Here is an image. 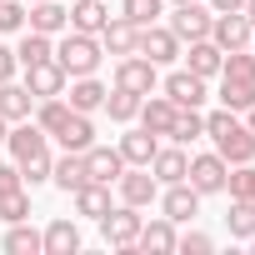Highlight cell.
<instances>
[{
	"label": "cell",
	"instance_id": "d590c367",
	"mask_svg": "<svg viewBox=\"0 0 255 255\" xmlns=\"http://www.w3.org/2000/svg\"><path fill=\"white\" fill-rule=\"evenodd\" d=\"M5 250H10V255H40V235H35L25 220H15L10 235H5Z\"/></svg>",
	"mask_w": 255,
	"mask_h": 255
},
{
	"label": "cell",
	"instance_id": "836d02e7",
	"mask_svg": "<svg viewBox=\"0 0 255 255\" xmlns=\"http://www.w3.org/2000/svg\"><path fill=\"white\" fill-rule=\"evenodd\" d=\"M195 135H205V115L200 110H175V120H170V140H195Z\"/></svg>",
	"mask_w": 255,
	"mask_h": 255
},
{
	"label": "cell",
	"instance_id": "d4e9b609",
	"mask_svg": "<svg viewBox=\"0 0 255 255\" xmlns=\"http://www.w3.org/2000/svg\"><path fill=\"white\" fill-rule=\"evenodd\" d=\"M185 165H190V160H185V150H175V145L150 155V175H155L160 185H175V180H185Z\"/></svg>",
	"mask_w": 255,
	"mask_h": 255
},
{
	"label": "cell",
	"instance_id": "d6a6232c",
	"mask_svg": "<svg viewBox=\"0 0 255 255\" xmlns=\"http://www.w3.org/2000/svg\"><path fill=\"white\" fill-rule=\"evenodd\" d=\"M50 55H55V45H50V35H40V30H30V35L20 40V50H15L20 65H40V60H50Z\"/></svg>",
	"mask_w": 255,
	"mask_h": 255
},
{
	"label": "cell",
	"instance_id": "277c9868",
	"mask_svg": "<svg viewBox=\"0 0 255 255\" xmlns=\"http://www.w3.org/2000/svg\"><path fill=\"white\" fill-rule=\"evenodd\" d=\"M100 235H105V245H115V250H135V235H140L135 205H110V210L100 215Z\"/></svg>",
	"mask_w": 255,
	"mask_h": 255
},
{
	"label": "cell",
	"instance_id": "52a82bcc",
	"mask_svg": "<svg viewBox=\"0 0 255 255\" xmlns=\"http://www.w3.org/2000/svg\"><path fill=\"white\" fill-rule=\"evenodd\" d=\"M155 195H160V180L150 175V165H130V170H120V200H125V205H135V210H140V205H150Z\"/></svg>",
	"mask_w": 255,
	"mask_h": 255
},
{
	"label": "cell",
	"instance_id": "1f68e13d",
	"mask_svg": "<svg viewBox=\"0 0 255 255\" xmlns=\"http://www.w3.org/2000/svg\"><path fill=\"white\" fill-rule=\"evenodd\" d=\"M220 75L225 80H255V50H225V60H220Z\"/></svg>",
	"mask_w": 255,
	"mask_h": 255
},
{
	"label": "cell",
	"instance_id": "9a60e30c",
	"mask_svg": "<svg viewBox=\"0 0 255 255\" xmlns=\"http://www.w3.org/2000/svg\"><path fill=\"white\" fill-rule=\"evenodd\" d=\"M135 45H140V25H130V20H105V30H100V50H110V55H135Z\"/></svg>",
	"mask_w": 255,
	"mask_h": 255
},
{
	"label": "cell",
	"instance_id": "7bdbcfd3",
	"mask_svg": "<svg viewBox=\"0 0 255 255\" xmlns=\"http://www.w3.org/2000/svg\"><path fill=\"white\" fill-rule=\"evenodd\" d=\"M15 50H5V45H0V80H15Z\"/></svg>",
	"mask_w": 255,
	"mask_h": 255
},
{
	"label": "cell",
	"instance_id": "603a6c76",
	"mask_svg": "<svg viewBox=\"0 0 255 255\" xmlns=\"http://www.w3.org/2000/svg\"><path fill=\"white\" fill-rule=\"evenodd\" d=\"M135 245L140 250H155V255H170L175 250V220H150V225H140V235H135Z\"/></svg>",
	"mask_w": 255,
	"mask_h": 255
},
{
	"label": "cell",
	"instance_id": "4dcf8cb0",
	"mask_svg": "<svg viewBox=\"0 0 255 255\" xmlns=\"http://www.w3.org/2000/svg\"><path fill=\"white\" fill-rule=\"evenodd\" d=\"M220 105L225 110H250L255 105V80H220Z\"/></svg>",
	"mask_w": 255,
	"mask_h": 255
},
{
	"label": "cell",
	"instance_id": "2e32d148",
	"mask_svg": "<svg viewBox=\"0 0 255 255\" xmlns=\"http://www.w3.org/2000/svg\"><path fill=\"white\" fill-rule=\"evenodd\" d=\"M25 15H30V30H40V35H60V30H70V10L60 5V0H35Z\"/></svg>",
	"mask_w": 255,
	"mask_h": 255
},
{
	"label": "cell",
	"instance_id": "ab89813d",
	"mask_svg": "<svg viewBox=\"0 0 255 255\" xmlns=\"http://www.w3.org/2000/svg\"><path fill=\"white\" fill-rule=\"evenodd\" d=\"M20 25H25V5L20 0H0V35H10Z\"/></svg>",
	"mask_w": 255,
	"mask_h": 255
},
{
	"label": "cell",
	"instance_id": "5b68a950",
	"mask_svg": "<svg viewBox=\"0 0 255 255\" xmlns=\"http://www.w3.org/2000/svg\"><path fill=\"white\" fill-rule=\"evenodd\" d=\"M135 55H145L150 65H170V60L180 55V40H175L170 25H140V45H135Z\"/></svg>",
	"mask_w": 255,
	"mask_h": 255
},
{
	"label": "cell",
	"instance_id": "b9f144b4",
	"mask_svg": "<svg viewBox=\"0 0 255 255\" xmlns=\"http://www.w3.org/2000/svg\"><path fill=\"white\" fill-rule=\"evenodd\" d=\"M20 165H0V195H5V190H20Z\"/></svg>",
	"mask_w": 255,
	"mask_h": 255
},
{
	"label": "cell",
	"instance_id": "7dc6e473",
	"mask_svg": "<svg viewBox=\"0 0 255 255\" xmlns=\"http://www.w3.org/2000/svg\"><path fill=\"white\" fill-rule=\"evenodd\" d=\"M250 130H255V105H250Z\"/></svg>",
	"mask_w": 255,
	"mask_h": 255
},
{
	"label": "cell",
	"instance_id": "ba28073f",
	"mask_svg": "<svg viewBox=\"0 0 255 255\" xmlns=\"http://www.w3.org/2000/svg\"><path fill=\"white\" fill-rule=\"evenodd\" d=\"M65 70L55 65V55L50 60H40V65H25V90L35 95V100H50V95H65Z\"/></svg>",
	"mask_w": 255,
	"mask_h": 255
},
{
	"label": "cell",
	"instance_id": "484cf974",
	"mask_svg": "<svg viewBox=\"0 0 255 255\" xmlns=\"http://www.w3.org/2000/svg\"><path fill=\"white\" fill-rule=\"evenodd\" d=\"M110 210V185H100V180H85L80 190H75V215H90V220H100Z\"/></svg>",
	"mask_w": 255,
	"mask_h": 255
},
{
	"label": "cell",
	"instance_id": "e0dca14e",
	"mask_svg": "<svg viewBox=\"0 0 255 255\" xmlns=\"http://www.w3.org/2000/svg\"><path fill=\"white\" fill-rule=\"evenodd\" d=\"M175 100L170 95H145L140 100V125H145V130H155V135H170V120H175Z\"/></svg>",
	"mask_w": 255,
	"mask_h": 255
},
{
	"label": "cell",
	"instance_id": "7c38bea8",
	"mask_svg": "<svg viewBox=\"0 0 255 255\" xmlns=\"http://www.w3.org/2000/svg\"><path fill=\"white\" fill-rule=\"evenodd\" d=\"M80 160H85V180H100V185L120 180V170H125L120 150H110V145H90V150H80Z\"/></svg>",
	"mask_w": 255,
	"mask_h": 255
},
{
	"label": "cell",
	"instance_id": "4316f807",
	"mask_svg": "<svg viewBox=\"0 0 255 255\" xmlns=\"http://www.w3.org/2000/svg\"><path fill=\"white\" fill-rule=\"evenodd\" d=\"M105 0H80V5H70V30H85V35H100L105 30Z\"/></svg>",
	"mask_w": 255,
	"mask_h": 255
},
{
	"label": "cell",
	"instance_id": "f546056e",
	"mask_svg": "<svg viewBox=\"0 0 255 255\" xmlns=\"http://www.w3.org/2000/svg\"><path fill=\"white\" fill-rule=\"evenodd\" d=\"M140 100H145V95H135V90H120V85H115V90H105V110H110V120H120V125L140 115Z\"/></svg>",
	"mask_w": 255,
	"mask_h": 255
},
{
	"label": "cell",
	"instance_id": "8fae6325",
	"mask_svg": "<svg viewBox=\"0 0 255 255\" xmlns=\"http://www.w3.org/2000/svg\"><path fill=\"white\" fill-rule=\"evenodd\" d=\"M250 20L240 15V10H225V15H215L210 20V40L220 45V50H240V45H250Z\"/></svg>",
	"mask_w": 255,
	"mask_h": 255
},
{
	"label": "cell",
	"instance_id": "ac0fdd59",
	"mask_svg": "<svg viewBox=\"0 0 255 255\" xmlns=\"http://www.w3.org/2000/svg\"><path fill=\"white\" fill-rule=\"evenodd\" d=\"M40 250H45V255H75V250H80V230H75V220H50L45 235H40Z\"/></svg>",
	"mask_w": 255,
	"mask_h": 255
},
{
	"label": "cell",
	"instance_id": "7402d4cb",
	"mask_svg": "<svg viewBox=\"0 0 255 255\" xmlns=\"http://www.w3.org/2000/svg\"><path fill=\"white\" fill-rule=\"evenodd\" d=\"M70 110H80V115L105 110V85H100L95 75H75V85H70Z\"/></svg>",
	"mask_w": 255,
	"mask_h": 255
},
{
	"label": "cell",
	"instance_id": "8992f818",
	"mask_svg": "<svg viewBox=\"0 0 255 255\" xmlns=\"http://www.w3.org/2000/svg\"><path fill=\"white\" fill-rule=\"evenodd\" d=\"M210 20H215V10H205L200 0H185V5H175V15H170V30H175V40H205Z\"/></svg>",
	"mask_w": 255,
	"mask_h": 255
},
{
	"label": "cell",
	"instance_id": "3957f363",
	"mask_svg": "<svg viewBox=\"0 0 255 255\" xmlns=\"http://www.w3.org/2000/svg\"><path fill=\"white\" fill-rule=\"evenodd\" d=\"M55 65L65 75H95V65H100V35L65 30V40L55 45Z\"/></svg>",
	"mask_w": 255,
	"mask_h": 255
},
{
	"label": "cell",
	"instance_id": "d6986e66",
	"mask_svg": "<svg viewBox=\"0 0 255 255\" xmlns=\"http://www.w3.org/2000/svg\"><path fill=\"white\" fill-rule=\"evenodd\" d=\"M155 150H160V145H155V130H145V125L120 135V160H125V165H150Z\"/></svg>",
	"mask_w": 255,
	"mask_h": 255
},
{
	"label": "cell",
	"instance_id": "cb8c5ba5",
	"mask_svg": "<svg viewBox=\"0 0 255 255\" xmlns=\"http://www.w3.org/2000/svg\"><path fill=\"white\" fill-rule=\"evenodd\" d=\"M30 105H35V95L25 85L0 80V115H5V120H30Z\"/></svg>",
	"mask_w": 255,
	"mask_h": 255
},
{
	"label": "cell",
	"instance_id": "f35d334b",
	"mask_svg": "<svg viewBox=\"0 0 255 255\" xmlns=\"http://www.w3.org/2000/svg\"><path fill=\"white\" fill-rule=\"evenodd\" d=\"M225 190H230V195H240V200H255V165L245 160L240 170H230V175H225Z\"/></svg>",
	"mask_w": 255,
	"mask_h": 255
},
{
	"label": "cell",
	"instance_id": "ee69618b",
	"mask_svg": "<svg viewBox=\"0 0 255 255\" xmlns=\"http://www.w3.org/2000/svg\"><path fill=\"white\" fill-rule=\"evenodd\" d=\"M240 5H245V0H210V10H215V15H225V10H240Z\"/></svg>",
	"mask_w": 255,
	"mask_h": 255
},
{
	"label": "cell",
	"instance_id": "e575fe53",
	"mask_svg": "<svg viewBox=\"0 0 255 255\" xmlns=\"http://www.w3.org/2000/svg\"><path fill=\"white\" fill-rule=\"evenodd\" d=\"M65 120H70V105H65L60 95H50V100L40 105V115H35V125H40L45 135H60V125H65Z\"/></svg>",
	"mask_w": 255,
	"mask_h": 255
},
{
	"label": "cell",
	"instance_id": "9c48e42d",
	"mask_svg": "<svg viewBox=\"0 0 255 255\" xmlns=\"http://www.w3.org/2000/svg\"><path fill=\"white\" fill-rule=\"evenodd\" d=\"M225 175H230V165H225L220 155H195V160L185 165V180H190L200 195H215V190H225Z\"/></svg>",
	"mask_w": 255,
	"mask_h": 255
},
{
	"label": "cell",
	"instance_id": "8d00e7d4",
	"mask_svg": "<svg viewBox=\"0 0 255 255\" xmlns=\"http://www.w3.org/2000/svg\"><path fill=\"white\" fill-rule=\"evenodd\" d=\"M120 10L130 25H155V15L165 10V0H120Z\"/></svg>",
	"mask_w": 255,
	"mask_h": 255
},
{
	"label": "cell",
	"instance_id": "c3c4849f",
	"mask_svg": "<svg viewBox=\"0 0 255 255\" xmlns=\"http://www.w3.org/2000/svg\"><path fill=\"white\" fill-rule=\"evenodd\" d=\"M175 5H185V0H175Z\"/></svg>",
	"mask_w": 255,
	"mask_h": 255
},
{
	"label": "cell",
	"instance_id": "44dd1931",
	"mask_svg": "<svg viewBox=\"0 0 255 255\" xmlns=\"http://www.w3.org/2000/svg\"><path fill=\"white\" fill-rule=\"evenodd\" d=\"M185 60H190V70H195L200 80H210V75H220V60H225V50H220V45L205 35V40H190V55H185Z\"/></svg>",
	"mask_w": 255,
	"mask_h": 255
},
{
	"label": "cell",
	"instance_id": "4fadbf2b",
	"mask_svg": "<svg viewBox=\"0 0 255 255\" xmlns=\"http://www.w3.org/2000/svg\"><path fill=\"white\" fill-rule=\"evenodd\" d=\"M160 210H165V220H175V225H180V220H190V215L200 210V190H195L190 180H175V185L160 195Z\"/></svg>",
	"mask_w": 255,
	"mask_h": 255
},
{
	"label": "cell",
	"instance_id": "f6af8a7d",
	"mask_svg": "<svg viewBox=\"0 0 255 255\" xmlns=\"http://www.w3.org/2000/svg\"><path fill=\"white\" fill-rule=\"evenodd\" d=\"M240 15H245V20L255 25V0H245V5H240Z\"/></svg>",
	"mask_w": 255,
	"mask_h": 255
},
{
	"label": "cell",
	"instance_id": "5bb4252c",
	"mask_svg": "<svg viewBox=\"0 0 255 255\" xmlns=\"http://www.w3.org/2000/svg\"><path fill=\"white\" fill-rule=\"evenodd\" d=\"M165 95H170L180 110H200V100H205V80H200L195 70H175V75L165 80Z\"/></svg>",
	"mask_w": 255,
	"mask_h": 255
},
{
	"label": "cell",
	"instance_id": "7a4b0ae2",
	"mask_svg": "<svg viewBox=\"0 0 255 255\" xmlns=\"http://www.w3.org/2000/svg\"><path fill=\"white\" fill-rule=\"evenodd\" d=\"M5 145H10V155H15V165H20V175L30 180V185H40V180H50V150H45V130L40 125H15V130H5Z\"/></svg>",
	"mask_w": 255,
	"mask_h": 255
},
{
	"label": "cell",
	"instance_id": "83f0119b",
	"mask_svg": "<svg viewBox=\"0 0 255 255\" xmlns=\"http://www.w3.org/2000/svg\"><path fill=\"white\" fill-rule=\"evenodd\" d=\"M50 180H55L65 195H75V190L85 185V160H80L75 150H65V160H55V165H50Z\"/></svg>",
	"mask_w": 255,
	"mask_h": 255
},
{
	"label": "cell",
	"instance_id": "60d3db41",
	"mask_svg": "<svg viewBox=\"0 0 255 255\" xmlns=\"http://www.w3.org/2000/svg\"><path fill=\"white\" fill-rule=\"evenodd\" d=\"M175 250H185V255H210V250H215V240H210V235H200V230H185V235H175Z\"/></svg>",
	"mask_w": 255,
	"mask_h": 255
},
{
	"label": "cell",
	"instance_id": "ffe728a7",
	"mask_svg": "<svg viewBox=\"0 0 255 255\" xmlns=\"http://www.w3.org/2000/svg\"><path fill=\"white\" fill-rule=\"evenodd\" d=\"M55 140H60L65 150H75V155H80V150H90V145H95V125H90V115L70 110V120L60 125V135H55Z\"/></svg>",
	"mask_w": 255,
	"mask_h": 255
},
{
	"label": "cell",
	"instance_id": "f1b7e54d",
	"mask_svg": "<svg viewBox=\"0 0 255 255\" xmlns=\"http://www.w3.org/2000/svg\"><path fill=\"white\" fill-rule=\"evenodd\" d=\"M225 225H230L235 240H250V235H255V200L230 195V215H225Z\"/></svg>",
	"mask_w": 255,
	"mask_h": 255
},
{
	"label": "cell",
	"instance_id": "6da1fadb",
	"mask_svg": "<svg viewBox=\"0 0 255 255\" xmlns=\"http://www.w3.org/2000/svg\"><path fill=\"white\" fill-rule=\"evenodd\" d=\"M205 135L215 140V155H220L225 165H245V160H255V130L235 120V110H215V115H205Z\"/></svg>",
	"mask_w": 255,
	"mask_h": 255
},
{
	"label": "cell",
	"instance_id": "74e56055",
	"mask_svg": "<svg viewBox=\"0 0 255 255\" xmlns=\"http://www.w3.org/2000/svg\"><path fill=\"white\" fill-rule=\"evenodd\" d=\"M25 215H30V195L25 190H5V195H0V220H5V225H15Z\"/></svg>",
	"mask_w": 255,
	"mask_h": 255
},
{
	"label": "cell",
	"instance_id": "bcb514c9",
	"mask_svg": "<svg viewBox=\"0 0 255 255\" xmlns=\"http://www.w3.org/2000/svg\"><path fill=\"white\" fill-rule=\"evenodd\" d=\"M5 125H10V120H5V115H0V140H5Z\"/></svg>",
	"mask_w": 255,
	"mask_h": 255
},
{
	"label": "cell",
	"instance_id": "30bf717a",
	"mask_svg": "<svg viewBox=\"0 0 255 255\" xmlns=\"http://www.w3.org/2000/svg\"><path fill=\"white\" fill-rule=\"evenodd\" d=\"M115 85H120V90H135V95H150V90H155V65H150L145 55H120Z\"/></svg>",
	"mask_w": 255,
	"mask_h": 255
},
{
	"label": "cell",
	"instance_id": "681fc988",
	"mask_svg": "<svg viewBox=\"0 0 255 255\" xmlns=\"http://www.w3.org/2000/svg\"><path fill=\"white\" fill-rule=\"evenodd\" d=\"M30 5H35V0H30Z\"/></svg>",
	"mask_w": 255,
	"mask_h": 255
}]
</instances>
